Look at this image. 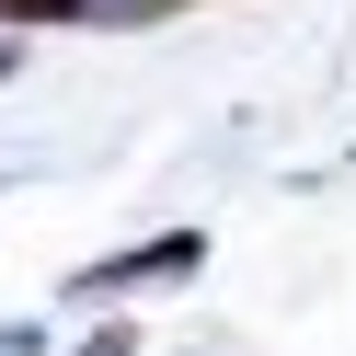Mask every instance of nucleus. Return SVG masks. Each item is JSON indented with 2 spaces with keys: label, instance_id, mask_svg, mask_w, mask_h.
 Masks as SVG:
<instances>
[{
  "label": "nucleus",
  "instance_id": "4",
  "mask_svg": "<svg viewBox=\"0 0 356 356\" xmlns=\"http://www.w3.org/2000/svg\"><path fill=\"white\" fill-rule=\"evenodd\" d=\"M0 81H12V35H0Z\"/></svg>",
  "mask_w": 356,
  "mask_h": 356
},
{
  "label": "nucleus",
  "instance_id": "3",
  "mask_svg": "<svg viewBox=\"0 0 356 356\" xmlns=\"http://www.w3.org/2000/svg\"><path fill=\"white\" fill-rule=\"evenodd\" d=\"M81 356H138V345H127V333H92V345H81Z\"/></svg>",
  "mask_w": 356,
  "mask_h": 356
},
{
  "label": "nucleus",
  "instance_id": "5",
  "mask_svg": "<svg viewBox=\"0 0 356 356\" xmlns=\"http://www.w3.org/2000/svg\"><path fill=\"white\" fill-rule=\"evenodd\" d=\"M127 12H172V0H127Z\"/></svg>",
  "mask_w": 356,
  "mask_h": 356
},
{
  "label": "nucleus",
  "instance_id": "2",
  "mask_svg": "<svg viewBox=\"0 0 356 356\" xmlns=\"http://www.w3.org/2000/svg\"><path fill=\"white\" fill-rule=\"evenodd\" d=\"M92 0H0V24H81Z\"/></svg>",
  "mask_w": 356,
  "mask_h": 356
},
{
  "label": "nucleus",
  "instance_id": "1",
  "mask_svg": "<svg viewBox=\"0 0 356 356\" xmlns=\"http://www.w3.org/2000/svg\"><path fill=\"white\" fill-rule=\"evenodd\" d=\"M207 264V241L195 230H161V241H138V253H104V264H81L70 276V299H127V287H172V276H195Z\"/></svg>",
  "mask_w": 356,
  "mask_h": 356
}]
</instances>
